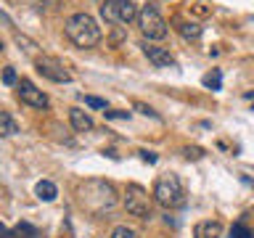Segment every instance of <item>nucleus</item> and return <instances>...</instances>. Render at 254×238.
<instances>
[{
  "instance_id": "f257e3e1",
  "label": "nucleus",
  "mask_w": 254,
  "mask_h": 238,
  "mask_svg": "<svg viewBox=\"0 0 254 238\" xmlns=\"http://www.w3.org/2000/svg\"><path fill=\"white\" fill-rule=\"evenodd\" d=\"M77 198H79V204H82L90 214H103V212L114 209L117 188L111 185L109 180L90 178V180H85V182H79V185H77Z\"/></svg>"
},
{
  "instance_id": "f03ea898",
  "label": "nucleus",
  "mask_w": 254,
  "mask_h": 238,
  "mask_svg": "<svg viewBox=\"0 0 254 238\" xmlns=\"http://www.w3.org/2000/svg\"><path fill=\"white\" fill-rule=\"evenodd\" d=\"M64 32H66V37L77 48H85V51L87 48H95L103 37L98 21H95L90 13H71L66 19V24H64Z\"/></svg>"
},
{
  "instance_id": "7ed1b4c3",
  "label": "nucleus",
  "mask_w": 254,
  "mask_h": 238,
  "mask_svg": "<svg viewBox=\"0 0 254 238\" xmlns=\"http://www.w3.org/2000/svg\"><path fill=\"white\" fill-rule=\"evenodd\" d=\"M151 196H154V201L159 206H164V209H183V206H186V188H183V182L175 172L159 175Z\"/></svg>"
},
{
  "instance_id": "20e7f679",
  "label": "nucleus",
  "mask_w": 254,
  "mask_h": 238,
  "mask_svg": "<svg viewBox=\"0 0 254 238\" xmlns=\"http://www.w3.org/2000/svg\"><path fill=\"white\" fill-rule=\"evenodd\" d=\"M101 19L106 24H130L138 19V5L132 0H103L101 3Z\"/></svg>"
},
{
  "instance_id": "39448f33",
  "label": "nucleus",
  "mask_w": 254,
  "mask_h": 238,
  "mask_svg": "<svg viewBox=\"0 0 254 238\" xmlns=\"http://www.w3.org/2000/svg\"><path fill=\"white\" fill-rule=\"evenodd\" d=\"M154 196H148L146 188L140 185H127L125 190V209L132 214V217L138 220H151V212H154V201H151Z\"/></svg>"
},
{
  "instance_id": "423d86ee",
  "label": "nucleus",
  "mask_w": 254,
  "mask_h": 238,
  "mask_svg": "<svg viewBox=\"0 0 254 238\" xmlns=\"http://www.w3.org/2000/svg\"><path fill=\"white\" fill-rule=\"evenodd\" d=\"M138 27L148 40H164L167 37V21L159 16L154 5H143L138 11Z\"/></svg>"
},
{
  "instance_id": "0eeeda50",
  "label": "nucleus",
  "mask_w": 254,
  "mask_h": 238,
  "mask_svg": "<svg viewBox=\"0 0 254 238\" xmlns=\"http://www.w3.org/2000/svg\"><path fill=\"white\" fill-rule=\"evenodd\" d=\"M35 66H37L40 74H43L45 79H51V82H59V85L71 82V74L66 71V66H64L59 59H51V56H40V59H35Z\"/></svg>"
},
{
  "instance_id": "6e6552de",
  "label": "nucleus",
  "mask_w": 254,
  "mask_h": 238,
  "mask_svg": "<svg viewBox=\"0 0 254 238\" xmlns=\"http://www.w3.org/2000/svg\"><path fill=\"white\" fill-rule=\"evenodd\" d=\"M19 98L27 103V106H32V109H48V95L40 90V87L32 82V79H21L19 82Z\"/></svg>"
},
{
  "instance_id": "1a4fd4ad",
  "label": "nucleus",
  "mask_w": 254,
  "mask_h": 238,
  "mask_svg": "<svg viewBox=\"0 0 254 238\" xmlns=\"http://www.w3.org/2000/svg\"><path fill=\"white\" fill-rule=\"evenodd\" d=\"M143 53H146V59L154 63V66H178V63H175V59H172V53L167 51V48L143 43Z\"/></svg>"
},
{
  "instance_id": "9d476101",
  "label": "nucleus",
  "mask_w": 254,
  "mask_h": 238,
  "mask_svg": "<svg viewBox=\"0 0 254 238\" xmlns=\"http://www.w3.org/2000/svg\"><path fill=\"white\" fill-rule=\"evenodd\" d=\"M69 122L77 132H90L93 130V117L82 109H69Z\"/></svg>"
},
{
  "instance_id": "9b49d317",
  "label": "nucleus",
  "mask_w": 254,
  "mask_h": 238,
  "mask_svg": "<svg viewBox=\"0 0 254 238\" xmlns=\"http://www.w3.org/2000/svg\"><path fill=\"white\" fill-rule=\"evenodd\" d=\"M193 236L196 238H222V225L217 220H204V222L196 225Z\"/></svg>"
},
{
  "instance_id": "f8f14e48",
  "label": "nucleus",
  "mask_w": 254,
  "mask_h": 238,
  "mask_svg": "<svg viewBox=\"0 0 254 238\" xmlns=\"http://www.w3.org/2000/svg\"><path fill=\"white\" fill-rule=\"evenodd\" d=\"M35 193H37L40 201H53V198L59 196V188H56L51 180H40L35 185Z\"/></svg>"
},
{
  "instance_id": "ddd939ff",
  "label": "nucleus",
  "mask_w": 254,
  "mask_h": 238,
  "mask_svg": "<svg viewBox=\"0 0 254 238\" xmlns=\"http://www.w3.org/2000/svg\"><path fill=\"white\" fill-rule=\"evenodd\" d=\"M19 132V124L16 119L8 114V111H0V138H11V135Z\"/></svg>"
},
{
  "instance_id": "4468645a",
  "label": "nucleus",
  "mask_w": 254,
  "mask_h": 238,
  "mask_svg": "<svg viewBox=\"0 0 254 238\" xmlns=\"http://www.w3.org/2000/svg\"><path fill=\"white\" fill-rule=\"evenodd\" d=\"M29 5L35 8L37 13H43V16H51V13H59V8H61V0H29Z\"/></svg>"
},
{
  "instance_id": "2eb2a0df",
  "label": "nucleus",
  "mask_w": 254,
  "mask_h": 238,
  "mask_svg": "<svg viewBox=\"0 0 254 238\" xmlns=\"http://www.w3.org/2000/svg\"><path fill=\"white\" fill-rule=\"evenodd\" d=\"M178 32L186 40H198V37H201V24H196V21H178Z\"/></svg>"
},
{
  "instance_id": "dca6fc26",
  "label": "nucleus",
  "mask_w": 254,
  "mask_h": 238,
  "mask_svg": "<svg viewBox=\"0 0 254 238\" xmlns=\"http://www.w3.org/2000/svg\"><path fill=\"white\" fill-rule=\"evenodd\" d=\"M13 238H40V233L29 225V222H21V225L13 228Z\"/></svg>"
},
{
  "instance_id": "f3484780",
  "label": "nucleus",
  "mask_w": 254,
  "mask_h": 238,
  "mask_svg": "<svg viewBox=\"0 0 254 238\" xmlns=\"http://www.w3.org/2000/svg\"><path fill=\"white\" fill-rule=\"evenodd\" d=\"M201 82H204V87H209V90H220V85H222V74H220L217 69H214V71H209V74H206V77L201 79Z\"/></svg>"
},
{
  "instance_id": "a211bd4d",
  "label": "nucleus",
  "mask_w": 254,
  "mask_h": 238,
  "mask_svg": "<svg viewBox=\"0 0 254 238\" xmlns=\"http://www.w3.org/2000/svg\"><path fill=\"white\" fill-rule=\"evenodd\" d=\"M111 238H138V233H135L132 228H127V225H117L114 230H111Z\"/></svg>"
},
{
  "instance_id": "6ab92c4d",
  "label": "nucleus",
  "mask_w": 254,
  "mask_h": 238,
  "mask_svg": "<svg viewBox=\"0 0 254 238\" xmlns=\"http://www.w3.org/2000/svg\"><path fill=\"white\" fill-rule=\"evenodd\" d=\"M230 238H254V233L246 225H241V222H236L233 230H230Z\"/></svg>"
},
{
  "instance_id": "aec40b11",
  "label": "nucleus",
  "mask_w": 254,
  "mask_h": 238,
  "mask_svg": "<svg viewBox=\"0 0 254 238\" xmlns=\"http://www.w3.org/2000/svg\"><path fill=\"white\" fill-rule=\"evenodd\" d=\"M85 103L90 109H106V101L103 98H95V95H85Z\"/></svg>"
},
{
  "instance_id": "412c9836",
  "label": "nucleus",
  "mask_w": 254,
  "mask_h": 238,
  "mask_svg": "<svg viewBox=\"0 0 254 238\" xmlns=\"http://www.w3.org/2000/svg\"><path fill=\"white\" fill-rule=\"evenodd\" d=\"M135 109L140 111V114H146V117H154V119H159V114L151 106H146V103H140V101H135Z\"/></svg>"
},
{
  "instance_id": "4be33fe9",
  "label": "nucleus",
  "mask_w": 254,
  "mask_h": 238,
  "mask_svg": "<svg viewBox=\"0 0 254 238\" xmlns=\"http://www.w3.org/2000/svg\"><path fill=\"white\" fill-rule=\"evenodd\" d=\"M3 82H5V85H16V71H13V66H5V69H3Z\"/></svg>"
},
{
  "instance_id": "5701e85b",
  "label": "nucleus",
  "mask_w": 254,
  "mask_h": 238,
  "mask_svg": "<svg viewBox=\"0 0 254 238\" xmlns=\"http://www.w3.org/2000/svg\"><path fill=\"white\" fill-rule=\"evenodd\" d=\"M16 43H19V45H24V51H29V53H32V51H35V48H37V45L32 43L29 37H24V35H16Z\"/></svg>"
},
{
  "instance_id": "b1692460",
  "label": "nucleus",
  "mask_w": 254,
  "mask_h": 238,
  "mask_svg": "<svg viewBox=\"0 0 254 238\" xmlns=\"http://www.w3.org/2000/svg\"><path fill=\"white\" fill-rule=\"evenodd\" d=\"M186 156L188 159H193V162H196V159H204V148H198V146H193V148H186Z\"/></svg>"
},
{
  "instance_id": "393cba45",
  "label": "nucleus",
  "mask_w": 254,
  "mask_h": 238,
  "mask_svg": "<svg viewBox=\"0 0 254 238\" xmlns=\"http://www.w3.org/2000/svg\"><path fill=\"white\" fill-rule=\"evenodd\" d=\"M106 119H130V111H103Z\"/></svg>"
},
{
  "instance_id": "a878e982",
  "label": "nucleus",
  "mask_w": 254,
  "mask_h": 238,
  "mask_svg": "<svg viewBox=\"0 0 254 238\" xmlns=\"http://www.w3.org/2000/svg\"><path fill=\"white\" fill-rule=\"evenodd\" d=\"M140 159H143V162H148V164H154L156 154H154V151H140Z\"/></svg>"
},
{
  "instance_id": "bb28decb",
  "label": "nucleus",
  "mask_w": 254,
  "mask_h": 238,
  "mask_svg": "<svg viewBox=\"0 0 254 238\" xmlns=\"http://www.w3.org/2000/svg\"><path fill=\"white\" fill-rule=\"evenodd\" d=\"M0 238H13V233H11L5 225H0Z\"/></svg>"
},
{
  "instance_id": "cd10ccee",
  "label": "nucleus",
  "mask_w": 254,
  "mask_h": 238,
  "mask_svg": "<svg viewBox=\"0 0 254 238\" xmlns=\"http://www.w3.org/2000/svg\"><path fill=\"white\" fill-rule=\"evenodd\" d=\"M3 48H5V45H3V40H0V51H3Z\"/></svg>"
}]
</instances>
